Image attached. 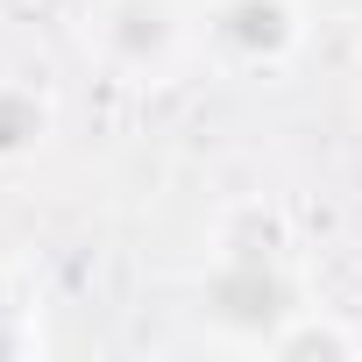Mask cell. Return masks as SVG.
I'll return each mask as SVG.
<instances>
[{"mask_svg": "<svg viewBox=\"0 0 362 362\" xmlns=\"http://www.w3.org/2000/svg\"><path fill=\"white\" fill-rule=\"evenodd\" d=\"M313 0H206L199 8V57L228 78H277L305 50Z\"/></svg>", "mask_w": 362, "mask_h": 362, "instance_id": "obj_3", "label": "cell"}, {"mask_svg": "<svg viewBox=\"0 0 362 362\" xmlns=\"http://www.w3.org/2000/svg\"><path fill=\"white\" fill-rule=\"evenodd\" d=\"M57 135V93L43 78H0V163H36Z\"/></svg>", "mask_w": 362, "mask_h": 362, "instance_id": "obj_4", "label": "cell"}, {"mask_svg": "<svg viewBox=\"0 0 362 362\" xmlns=\"http://www.w3.org/2000/svg\"><path fill=\"white\" fill-rule=\"evenodd\" d=\"M313 8H320V0H313Z\"/></svg>", "mask_w": 362, "mask_h": 362, "instance_id": "obj_6", "label": "cell"}, {"mask_svg": "<svg viewBox=\"0 0 362 362\" xmlns=\"http://www.w3.org/2000/svg\"><path fill=\"white\" fill-rule=\"evenodd\" d=\"M291 249H298V242H291V228H284V206H270V199H242V206H228L221 228H214V263H206L199 298L214 305L221 334H228L235 313H256V355H263L270 327H277L291 305H305L298 284H291Z\"/></svg>", "mask_w": 362, "mask_h": 362, "instance_id": "obj_1", "label": "cell"}, {"mask_svg": "<svg viewBox=\"0 0 362 362\" xmlns=\"http://www.w3.org/2000/svg\"><path fill=\"white\" fill-rule=\"evenodd\" d=\"M263 355H277V362H355L362 355V334L341 313H327V305H291L270 327Z\"/></svg>", "mask_w": 362, "mask_h": 362, "instance_id": "obj_5", "label": "cell"}, {"mask_svg": "<svg viewBox=\"0 0 362 362\" xmlns=\"http://www.w3.org/2000/svg\"><path fill=\"white\" fill-rule=\"evenodd\" d=\"M78 57L128 93H156L199 57V8L192 0H86Z\"/></svg>", "mask_w": 362, "mask_h": 362, "instance_id": "obj_2", "label": "cell"}]
</instances>
